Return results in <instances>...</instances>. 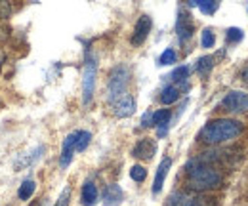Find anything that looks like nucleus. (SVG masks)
Segmentation results:
<instances>
[{"mask_svg":"<svg viewBox=\"0 0 248 206\" xmlns=\"http://www.w3.org/2000/svg\"><path fill=\"white\" fill-rule=\"evenodd\" d=\"M42 151H44V147L40 145V147H36L34 151H32V153H29V155H21V157L16 160L14 168H16V170H21V168H27V166H31L32 162H34V160L40 157V153H42Z\"/></svg>","mask_w":248,"mask_h":206,"instance_id":"16","label":"nucleus"},{"mask_svg":"<svg viewBox=\"0 0 248 206\" xmlns=\"http://www.w3.org/2000/svg\"><path fill=\"white\" fill-rule=\"evenodd\" d=\"M193 29H195V23H193L191 16L182 10V12L178 14V21H176V31H178L180 40L186 42L187 38H191V36H193Z\"/></svg>","mask_w":248,"mask_h":206,"instance_id":"6","label":"nucleus"},{"mask_svg":"<svg viewBox=\"0 0 248 206\" xmlns=\"http://www.w3.org/2000/svg\"><path fill=\"white\" fill-rule=\"evenodd\" d=\"M90 140H92V134L90 132H86V130L77 132V151H84V149L88 147Z\"/></svg>","mask_w":248,"mask_h":206,"instance_id":"21","label":"nucleus"},{"mask_svg":"<svg viewBox=\"0 0 248 206\" xmlns=\"http://www.w3.org/2000/svg\"><path fill=\"white\" fill-rule=\"evenodd\" d=\"M221 183H223V177L212 166H197L189 170V185L197 191L217 189Z\"/></svg>","mask_w":248,"mask_h":206,"instance_id":"2","label":"nucleus"},{"mask_svg":"<svg viewBox=\"0 0 248 206\" xmlns=\"http://www.w3.org/2000/svg\"><path fill=\"white\" fill-rule=\"evenodd\" d=\"M103 199H105V205L107 206L117 205V203H121V201H123V189H121L119 185H115V183H113V185H107Z\"/></svg>","mask_w":248,"mask_h":206,"instance_id":"17","label":"nucleus"},{"mask_svg":"<svg viewBox=\"0 0 248 206\" xmlns=\"http://www.w3.org/2000/svg\"><path fill=\"white\" fill-rule=\"evenodd\" d=\"M130 177H132L134 181H143V179L147 177V170H145L143 166L136 164V166H132V168H130Z\"/></svg>","mask_w":248,"mask_h":206,"instance_id":"24","label":"nucleus"},{"mask_svg":"<svg viewBox=\"0 0 248 206\" xmlns=\"http://www.w3.org/2000/svg\"><path fill=\"white\" fill-rule=\"evenodd\" d=\"M80 203L84 206H93L97 203V187L93 185L92 181L84 183L82 187V195H80Z\"/></svg>","mask_w":248,"mask_h":206,"instance_id":"15","label":"nucleus"},{"mask_svg":"<svg viewBox=\"0 0 248 206\" xmlns=\"http://www.w3.org/2000/svg\"><path fill=\"white\" fill-rule=\"evenodd\" d=\"M243 36H245V32L241 29H237V27L227 29V40H229V42H241Z\"/></svg>","mask_w":248,"mask_h":206,"instance_id":"26","label":"nucleus"},{"mask_svg":"<svg viewBox=\"0 0 248 206\" xmlns=\"http://www.w3.org/2000/svg\"><path fill=\"white\" fill-rule=\"evenodd\" d=\"M128 79H130V73L126 67H117L113 73H111V79H109V99L115 103L117 99H121L123 95H126V86H128Z\"/></svg>","mask_w":248,"mask_h":206,"instance_id":"3","label":"nucleus"},{"mask_svg":"<svg viewBox=\"0 0 248 206\" xmlns=\"http://www.w3.org/2000/svg\"><path fill=\"white\" fill-rule=\"evenodd\" d=\"M176 59H178L176 52H174L172 48H168V50L162 52V56H160V59H158V63H160V65H172V63H176Z\"/></svg>","mask_w":248,"mask_h":206,"instance_id":"25","label":"nucleus"},{"mask_svg":"<svg viewBox=\"0 0 248 206\" xmlns=\"http://www.w3.org/2000/svg\"><path fill=\"white\" fill-rule=\"evenodd\" d=\"M170 166H172V158H170V157H164V158L160 160V164H158V170H156V174H155V181H153V193H155V195L162 189Z\"/></svg>","mask_w":248,"mask_h":206,"instance_id":"11","label":"nucleus"},{"mask_svg":"<svg viewBox=\"0 0 248 206\" xmlns=\"http://www.w3.org/2000/svg\"><path fill=\"white\" fill-rule=\"evenodd\" d=\"M170 109H158L156 113H153V126L158 128V136H164L166 134V126L170 122Z\"/></svg>","mask_w":248,"mask_h":206,"instance_id":"14","label":"nucleus"},{"mask_svg":"<svg viewBox=\"0 0 248 206\" xmlns=\"http://www.w3.org/2000/svg\"><path fill=\"white\" fill-rule=\"evenodd\" d=\"M34 189H36V183H34L32 179H27V181H23V183H21V187H19L17 195H19V199H21V201H29V199L32 197V193H34Z\"/></svg>","mask_w":248,"mask_h":206,"instance_id":"20","label":"nucleus"},{"mask_svg":"<svg viewBox=\"0 0 248 206\" xmlns=\"http://www.w3.org/2000/svg\"><path fill=\"white\" fill-rule=\"evenodd\" d=\"M201 44L202 48H212L216 44V34L212 32V29H204L202 31V36H201Z\"/></svg>","mask_w":248,"mask_h":206,"instance_id":"22","label":"nucleus"},{"mask_svg":"<svg viewBox=\"0 0 248 206\" xmlns=\"http://www.w3.org/2000/svg\"><path fill=\"white\" fill-rule=\"evenodd\" d=\"M219 107L229 111V113H247L248 111V94L247 92H239V90H233L229 92L221 101H219Z\"/></svg>","mask_w":248,"mask_h":206,"instance_id":"5","label":"nucleus"},{"mask_svg":"<svg viewBox=\"0 0 248 206\" xmlns=\"http://www.w3.org/2000/svg\"><path fill=\"white\" fill-rule=\"evenodd\" d=\"M95 77H97V63L93 56L86 58L84 73H82V99L88 105L93 97V88H95Z\"/></svg>","mask_w":248,"mask_h":206,"instance_id":"4","label":"nucleus"},{"mask_svg":"<svg viewBox=\"0 0 248 206\" xmlns=\"http://www.w3.org/2000/svg\"><path fill=\"white\" fill-rule=\"evenodd\" d=\"M113 111H115L117 117H121V118L134 115V111H136V99H134L130 94H126V95H123L121 99H117V101L113 103Z\"/></svg>","mask_w":248,"mask_h":206,"instance_id":"8","label":"nucleus"},{"mask_svg":"<svg viewBox=\"0 0 248 206\" xmlns=\"http://www.w3.org/2000/svg\"><path fill=\"white\" fill-rule=\"evenodd\" d=\"M212 65H214V59L210 58V56H204V58H201L197 61V73L201 75V77H208V73L212 71Z\"/></svg>","mask_w":248,"mask_h":206,"instance_id":"19","label":"nucleus"},{"mask_svg":"<svg viewBox=\"0 0 248 206\" xmlns=\"http://www.w3.org/2000/svg\"><path fill=\"white\" fill-rule=\"evenodd\" d=\"M241 132H243V124L241 122L231 120V118H217V120L208 122L201 130L199 140L208 143V145H217V143H225V142L237 138Z\"/></svg>","mask_w":248,"mask_h":206,"instance_id":"1","label":"nucleus"},{"mask_svg":"<svg viewBox=\"0 0 248 206\" xmlns=\"http://www.w3.org/2000/svg\"><path fill=\"white\" fill-rule=\"evenodd\" d=\"M182 90H187V82L166 86V88L162 90V94H160V101H162L164 105H170V103L178 101V99H180V95H182Z\"/></svg>","mask_w":248,"mask_h":206,"instance_id":"12","label":"nucleus"},{"mask_svg":"<svg viewBox=\"0 0 248 206\" xmlns=\"http://www.w3.org/2000/svg\"><path fill=\"white\" fill-rule=\"evenodd\" d=\"M189 73H191V69L189 67H178L174 73H172V79L176 80V82H187V79H189Z\"/></svg>","mask_w":248,"mask_h":206,"instance_id":"23","label":"nucleus"},{"mask_svg":"<svg viewBox=\"0 0 248 206\" xmlns=\"http://www.w3.org/2000/svg\"><path fill=\"white\" fill-rule=\"evenodd\" d=\"M69 201H71V187H65L60 199L56 201V206H69Z\"/></svg>","mask_w":248,"mask_h":206,"instance_id":"27","label":"nucleus"},{"mask_svg":"<svg viewBox=\"0 0 248 206\" xmlns=\"http://www.w3.org/2000/svg\"><path fill=\"white\" fill-rule=\"evenodd\" d=\"M149 31H151V17L149 16H141L136 23V29L132 34V44L134 46H140L145 42V38L149 36Z\"/></svg>","mask_w":248,"mask_h":206,"instance_id":"7","label":"nucleus"},{"mask_svg":"<svg viewBox=\"0 0 248 206\" xmlns=\"http://www.w3.org/2000/svg\"><path fill=\"white\" fill-rule=\"evenodd\" d=\"M77 151V132L69 134L63 142V149H62V158H60V164L62 168H67L73 160V153Z\"/></svg>","mask_w":248,"mask_h":206,"instance_id":"9","label":"nucleus"},{"mask_svg":"<svg viewBox=\"0 0 248 206\" xmlns=\"http://www.w3.org/2000/svg\"><path fill=\"white\" fill-rule=\"evenodd\" d=\"M243 79H245V82L248 84V67L245 69V71H243Z\"/></svg>","mask_w":248,"mask_h":206,"instance_id":"29","label":"nucleus"},{"mask_svg":"<svg viewBox=\"0 0 248 206\" xmlns=\"http://www.w3.org/2000/svg\"><path fill=\"white\" fill-rule=\"evenodd\" d=\"M141 126H153V113L147 111L143 117H141Z\"/></svg>","mask_w":248,"mask_h":206,"instance_id":"28","label":"nucleus"},{"mask_svg":"<svg viewBox=\"0 0 248 206\" xmlns=\"http://www.w3.org/2000/svg\"><path fill=\"white\" fill-rule=\"evenodd\" d=\"M168 206H201V199L191 193H174L168 199Z\"/></svg>","mask_w":248,"mask_h":206,"instance_id":"13","label":"nucleus"},{"mask_svg":"<svg viewBox=\"0 0 248 206\" xmlns=\"http://www.w3.org/2000/svg\"><path fill=\"white\" fill-rule=\"evenodd\" d=\"M189 6H197L202 14H214L219 8V2H216V0H197V2H189Z\"/></svg>","mask_w":248,"mask_h":206,"instance_id":"18","label":"nucleus"},{"mask_svg":"<svg viewBox=\"0 0 248 206\" xmlns=\"http://www.w3.org/2000/svg\"><path fill=\"white\" fill-rule=\"evenodd\" d=\"M155 153H156V143L153 140H149V138L140 140L138 145L132 151V155H134L136 158H153Z\"/></svg>","mask_w":248,"mask_h":206,"instance_id":"10","label":"nucleus"}]
</instances>
